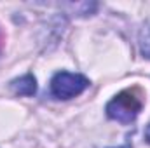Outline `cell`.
Segmentation results:
<instances>
[{
    "instance_id": "2",
    "label": "cell",
    "mask_w": 150,
    "mask_h": 148,
    "mask_svg": "<svg viewBox=\"0 0 150 148\" xmlns=\"http://www.w3.org/2000/svg\"><path fill=\"white\" fill-rule=\"evenodd\" d=\"M89 78L80 73L59 72L51 80V94L58 99H72L89 87Z\"/></svg>"
},
{
    "instance_id": "3",
    "label": "cell",
    "mask_w": 150,
    "mask_h": 148,
    "mask_svg": "<svg viewBox=\"0 0 150 148\" xmlns=\"http://www.w3.org/2000/svg\"><path fill=\"white\" fill-rule=\"evenodd\" d=\"M11 89L18 96H33L37 92V80L32 73H26L11 82Z\"/></svg>"
},
{
    "instance_id": "6",
    "label": "cell",
    "mask_w": 150,
    "mask_h": 148,
    "mask_svg": "<svg viewBox=\"0 0 150 148\" xmlns=\"http://www.w3.org/2000/svg\"><path fill=\"white\" fill-rule=\"evenodd\" d=\"M145 140L150 143V124L147 125V131H145Z\"/></svg>"
},
{
    "instance_id": "5",
    "label": "cell",
    "mask_w": 150,
    "mask_h": 148,
    "mask_svg": "<svg viewBox=\"0 0 150 148\" xmlns=\"http://www.w3.org/2000/svg\"><path fill=\"white\" fill-rule=\"evenodd\" d=\"M4 45H5V35H4V32H2V28H0V56H2V52H4Z\"/></svg>"
},
{
    "instance_id": "4",
    "label": "cell",
    "mask_w": 150,
    "mask_h": 148,
    "mask_svg": "<svg viewBox=\"0 0 150 148\" xmlns=\"http://www.w3.org/2000/svg\"><path fill=\"white\" fill-rule=\"evenodd\" d=\"M138 40H140V51H142V54L150 59V23L142 28Z\"/></svg>"
},
{
    "instance_id": "1",
    "label": "cell",
    "mask_w": 150,
    "mask_h": 148,
    "mask_svg": "<svg viewBox=\"0 0 150 148\" xmlns=\"http://www.w3.org/2000/svg\"><path fill=\"white\" fill-rule=\"evenodd\" d=\"M142 108H143V94L138 87H133L119 92L115 98H112L105 110L112 120L129 124L140 115Z\"/></svg>"
}]
</instances>
